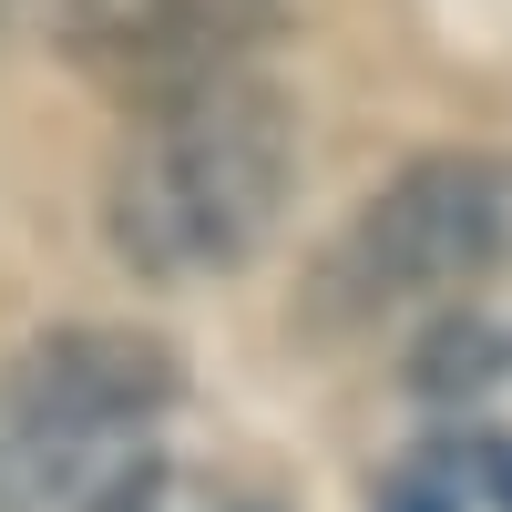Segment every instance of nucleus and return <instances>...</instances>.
<instances>
[{
    "mask_svg": "<svg viewBox=\"0 0 512 512\" xmlns=\"http://www.w3.org/2000/svg\"><path fill=\"white\" fill-rule=\"evenodd\" d=\"M267 21H277V0H52L62 62L93 72L123 103H154V93H185L205 72H236Z\"/></svg>",
    "mask_w": 512,
    "mask_h": 512,
    "instance_id": "obj_4",
    "label": "nucleus"
},
{
    "mask_svg": "<svg viewBox=\"0 0 512 512\" xmlns=\"http://www.w3.org/2000/svg\"><path fill=\"white\" fill-rule=\"evenodd\" d=\"M297 195V113L256 72H205L134 103V134L103 164V236L144 287L236 277Z\"/></svg>",
    "mask_w": 512,
    "mask_h": 512,
    "instance_id": "obj_1",
    "label": "nucleus"
},
{
    "mask_svg": "<svg viewBox=\"0 0 512 512\" xmlns=\"http://www.w3.org/2000/svg\"><path fill=\"white\" fill-rule=\"evenodd\" d=\"M369 512H461V492H451L441 461H400V472L379 482V502H369Z\"/></svg>",
    "mask_w": 512,
    "mask_h": 512,
    "instance_id": "obj_6",
    "label": "nucleus"
},
{
    "mask_svg": "<svg viewBox=\"0 0 512 512\" xmlns=\"http://www.w3.org/2000/svg\"><path fill=\"white\" fill-rule=\"evenodd\" d=\"M185 369L154 328H41L0 369V512H103Z\"/></svg>",
    "mask_w": 512,
    "mask_h": 512,
    "instance_id": "obj_2",
    "label": "nucleus"
},
{
    "mask_svg": "<svg viewBox=\"0 0 512 512\" xmlns=\"http://www.w3.org/2000/svg\"><path fill=\"white\" fill-rule=\"evenodd\" d=\"M472 472H482L492 512H512V431H482V441H472Z\"/></svg>",
    "mask_w": 512,
    "mask_h": 512,
    "instance_id": "obj_7",
    "label": "nucleus"
},
{
    "mask_svg": "<svg viewBox=\"0 0 512 512\" xmlns=\"http://www.w3.org/2000/svg\"><path fill=\"white\" fill-rule=\"evenodd\" d=\"M400 379L420 400H472L492 379H512V328L502 318H441V328H420V349L400 359Z\"/></svg>",
    "mask_w": 512,
    "mask_h": 512,
    "instance_id": "obj_5",
    "label": "nucleus"
},
{
    "mask_svg": "<svg viewBox=\"0 0 512 512\" xmlns=\"http://www.w3.org/2000/svg\"><path fill=\"white\" fill-rule=\"evenodd\" d=\"M512 277V154H420L379 185L308 267V328H379Z\"/></svg>",
    "mask_w": 512,
    "mask_h": 512,
    "instance_id": "obj_3",
    "label": "nucleus"
},
{
    "mask_svg": "<svg viewBox=\"0 0 512 512\" xmlns=\"http://www.w3.org/2000/svg\"><path fill=\"white\" fill-rule=\"evenodd\" d=\"M0 11H11V0H0Z\"/></svg>",
    "mask_w": 512,
    "mask_h": 512,
    "instance_id": "obj_8",
    "label": "nucleus"
}]
</instances>
